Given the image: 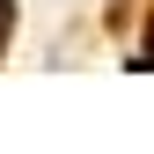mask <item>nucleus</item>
<instances>
[{"label": "nucleus", "instance_id": "f257e3e1", "mask_svg": "<svg viewBox=\"0 0 154 154\" xmlns=\"http://www.w3.org/2000/svg\"><path fill=\"white\" fill-rule=\"evenodd\" d=\"M8 37H15V0H0V51H8Z\"/></svg>", "mask_w": 154, "mask_h": 154}]
</instances>
